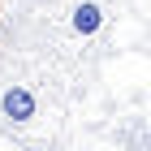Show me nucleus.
Returning a JSON list of instances; mask_svg holds the SVG:
<instances>
[{
    "mask_svg": "<svg viewBox=\"0 0 151 151\" xmlns=\"http://www.w3.org/2000/svg\"><path fill=\"white\" fill-rule=\"evenodd\" d=\"M99 26H104L99 4H78V9H73V30H78V35H95Z\"/></svg>",
    "mask_w": 151,
    "mask_h": 151,
    "instance_id": "obj_2",
    "label": "nucleus"
},
{
    "mask_svg": "<svg viewBox=\"0 0 151 151\" xmlns=\"http://www.w3.org/2000/svg\"><path fill=\"white\" fill-rule=\"evenodd\" d=\"M0 112L9 116V121H30L35 116V95L26 91V86H9V91L0 95Z\"/></svg>",
    "mask_w": 151,
    "mask_h": 151,
    "instance_id": "obj_1",
    "label": "nucleus"
}]
</instances>
